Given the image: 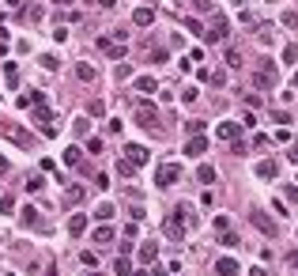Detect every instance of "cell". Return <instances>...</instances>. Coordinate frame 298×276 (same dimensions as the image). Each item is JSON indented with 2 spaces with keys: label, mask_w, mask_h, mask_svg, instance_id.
<instances>
[{
  "label": "cell",
  "mask_w": 298,
  "mask_h": 276,
  "mask_svg": "<svg viewBox=\"0 0 298 276\" xmlns=\"http://www.w3.org/2000/svg\"><path fill=\"white\" fill-rule=\"evenodd\" d=\"M283 26H298V12H283Z\"/></svg>",
  "instance_id": "obj_37"
},
{
  "label": "cell",
  "mask_w": 298,
  "mask_h": 276,
  "mask_svg": "<svg viewBox=\"0 0 298 276\" xmlns=\"http://www.w3.org/2000/svg\"><path fill=\"white\" fill-rule=\"evenodd\" d=\"M204 152H208V136H204V132H196V136L185 144V156H189V159H200Z\"/></svg>",
  "instance_id": "obj_5"
},
{
  "label": "cell",
  "mask_w": 298,
  "mask_h": 276,
  "mask_svg": "<svg viewBox=\"0 0 298 276\" xmlns=\"http://www.w3.org/2000/svg\"><path fill=\"white\" fill-rule=\"evenodd\" d=\"M140 258H144L147 265H151V261L159 258V246H155V242H144V246H140Z\"/></svg>",
  "instance_id": "obj_20"
},
{
  "label": "cell",
  "mask_w": 298,
  "mask_h": 276,
  "mask_svg": "<svg viewBox=\"0 0 298 276\" xmlns=\"http://www.w3.org/2000/svg\"><path fill=\"white\" fill-rule=\"evenodd\" d=\"M136 121L144 129H159V118H155V106H140L136 110Z\"/></svg>",
  "instance_id": "obj_7"
},
{
  "label": "cell",
  "mask_w": 298,
  "mask_h": 276,
  "mask_svg": "<svg viewBox=\"0 0 298 276\" xmlns=\"http://www.w3.org/2000/svg\"><path fill=\"white\" fill-rule=\"evenodd\" d=\"M121 234H125V238H136L140 227H136V224H125V227H121Z\"/></svg>",
  "instance_id": "obj_36"
},
{
  "label": "cell",
  "mask_w": 298,
  "mask_h": 276,
  "mask_svg": "<svg viewBox=\"0 0 298 276\" xmlns=\"http://www.w3.org/2000/svg\"><path fill=\"white\" fill-rule=\"evenodd\" d=\"M117 170H121V178H132V174H136V166L128 163L125 156H121V159H117Z\"/></svg>",
  "instance_id": "obj_24"
},
{
  "label": "cell",
  "mask_w": 298,
  "mask_h": 276,
  "mask_svg": "<svg viewBox=\"0 0 298 276\" xmlns=\"http://www.w3.org/2000/svg\"><path fill=\"white\" fill-rule=\"evenodd\" d=\"M193 4H196L200 12H208V8H212V0H193Z\"/></svg>",
  "instance_id": "obj_40"
},
{
  "label": "cell",
  "mask_w": 298,
  "mask_h": 276,
  "mask_svg": "<svg viewBox=\"0 0 298 276\" xmlns=\"http://www.w3.org/2000/svg\"><path fill=\"white\" fill-rule=\"evenodd\" d=\"M38 19H42V8H38V4H30V8H26V23H38Z\"/></svg>",
  "instance_id": "obj_34"
},
{
  "label": "cell",
  "mask_w": 298,
  "mask_h": 276,
  "mask_svg": "<svg viewBox=\"0 0 298 276\" xmlns=\"http://www.w3.org/2000/svg\"><path fill=\"white\" fill-rule=\"evenodd\" d=\"M249 276H268V272H264L261 265H253V268H249Z\"/></svg>",
  "instance_id": "obj_42"
},
{
  "label": "cell",
  "mask_w": 298,
  "mask_h": 276,
  "mask_svg": "<svg viewBox=\"0 0 298 276\" xmlns=\"http://www.w3.org/2000/svg\"><path fill=\"white\" fill-rule=\"evenodd\" d=\"M219 242H223V246H238V234H234V231H219Z\"/></svg>",
  "instance_id": "obj_26"
},
{
  "label": "cell",
  "mask_w": 298,
  "mask_h": 276,
  "mask_svg": "<svg viewBox=\"0 0 298 276\" xmlns=\"http://www.w3.org/2000/svg\"><path fill=\"white\" fill-rule=\"evenodd\" d=\"M91 238L98 242V246H110V242H113V227H110V224H98V227L91 231Z\"/></svg>",
  "instance_id": "obj_8"
},
{
  "label": "cell",
  "mask_w": 298,
  "mask_h": 276,
  "mask_svg": "<svg viewBox=\"0 0 298 276\" xmlns=\"http://www.w3.org/2000/svg\"><path fill=\"white\" fill-rule=\"evenodd\" d=\"M83 231H87V216H72L68 220V234H76V238H79Z\"/></svg>",
  "instance_id": "obj_16"
},
{
  "label": "cell",
  "mask_w": 298,
  "mask_h": 276,
  "mask_svg": "<svg viewBox=\"0 0 298 276\" xmlns=\"http://www.w3.org/2000/svg\"><path fill=\"white\" fill-rule=\"evenodd\" d=\"M42 64H45V68H49V72H53V68H57V64H60V60H57V57H53V53H45V57H42Z\"/></svg>",
  "instance_id": "obj_38"
},
{
  "label": "cell",
  "mask_w": 298,
  "mask_h": 276,
  "mask_svg": "<svg viewBox=\"0 0 298 276\" xmlns=\"http://www.w3.org/2000/svg\"><path fill=\"white\" fill-rule=\"evenodd\" d=\"M57 4H68V0H57Z\"/></svg>",
  "instance_id": "obj_48"
},
{
  "label": "cell",
  "mask_w": 298,
  "mask_h": 276,
  "mask_svg": "<svg viewBox=\"0 0 298 276\" xmlns=\"http://www.w3.org/2000/svg\"><path fill=\"white\" fill-rule=\"evenodd\" d=\"M151 19H155L151 8H136V12H132V23H136V26H151Z\"/></svg>",
  "instance_id": "obj_14"
},
{
  "label": "cell",
  "mask_w": 298,
  "mask_h": 276,
  "mask_svg": "<svg viewBox=\"0 0 298 276\" xmlns=\"http://www.w3.org/2000/svg\"><path fill=\"white\" fill-rule=\"evenodd\" d=\"M132 276H151V272H132Z\"/></svg>",
  "instance_id": "obj_46"
},
{
  "label": "cell",
  "mask_w": 298,
  "mask_h": 276,
  "mask_svg": "<svg viewBox=\"0 0 298 276\" xmlns=\"http://www.w3.org/2000/svg\"><path fill=\"white\" fill-rule=\"evenodd\" d=\"M23 224H26V227H34V224H38V212H34V208H30V204L23 208Z\"/></svg>",
  "instance_id": "obj_29"
},
{
  "label": "cell",
  "mask_w": 298,
  "mask_h": 276,
  "mask_svg": "<svg viewBox=\"0 0 298 276\" xmlns=\"http://www.w3.org/2000/svg\"><path fill=\"white\" fill-rule=\"evenodd\" d=\"M215 23L204 30V38H208V46H215V42H223V38L230 34V23H227V16H212Z\"/></svg>",
  "instance_id": "obj_2"
},
{
  "label": "cell",
  "mask_w": 298,
  "mask_h": 276,
  "mask_svg": "<svg viewBox=\"0 0 298 276\" xmlns=\"http://www.w3.org/2000/svg\"><path fill=\"white\" fill-rule=\"evenodd\" d=\"M94 216H98V220H102V224H106V220L113 216V204H110V200H106V204H98V212H94Z\"/></svg>",
  "instance_id": "obj_31"
},
{
  "label": "cell",
  "mask_w": 298,
  "mask_h": 276,
  "mask_svg": "<svg viewBox=\"0 0 298 276\" xmlns=\"http://www.w3.org/2000/svg\"><path fill=\"white\" fill-rule=\"evenodd\" d=\"M185 30H193V34H204L208 26H204V23H200V19H185Z\"/></svg>",
  "instance_id": "obj_28"
},
{
  "label": "cell",
  "mask_w": 298,
  "mask_h": 276,
  "mask_svg": "<svg viewBox=\"0 0 298 276\" xmlns=\"http://www.w3.org/2000/svg\"><path fill=\"white\" fill-rule=\"evenodd\" d=\"M249 224H253V227H257L261 234H268V238L276 234V220H268V216L261 212V208H253V212H249Z\"/></svg>",
  "instance_id": "obj_4"
},
{
  "label": "cell",
  "mask_w": 298,
  "mask_h": 276,
  "mask_svg": "<svg viewBox=\"0 0 298 276\" xmlns=\"http://www.w3.org/2000/svg\"><path fill=\"white\" fill-rule=\"evenodd\" d=\"M272 84H276V76H268V72H257V76H253V87H257V91H268Z\"/></svg>",
  "instance_id": "obj_18"
},
{
  "label": "cell",
  "mask_w": 298,
  "mask_h": 276,
  "mask_svg": "<svg viewBox=\"0 0 298 276\" xmlns=\"http://www.w3.org/2000/svg\"><path fill=\"white\" fill-rule=\"evenodd\" d=\"M113 76H117V80H128V76H132V68H128V64H125V60H121V64H117V68H113Z\"/></svg>",
  "instance_id": "obj_35"
},
{
  "label": "cell",
  "mask_w": 298,
  "mask_h": 276,
  "mask_svg": "<svg viewBox=\"0 0 298 276\" xmlns=\"http://www.w3.org/2000/svg\"><path fill=\"white\" fill-rule=\"evenodd\" d=\"M98 4H102V8H113V4H117V0H98Z\"/></svg>",
  "instance_id": "obj_44"
},
{
  "label": "cell",
  "mask_w": 298,
  "mask_h": 276,
  "mask_svg": "<svg viewBox=\"0 0 298 276\" xmlns=\"http://www.w3.org/2000/svg\"><path fill=\"white\" fill-rule=\"evenodd\" d=\"M287 159H291V163H298V148H287Z\"/></svg>",
  "instance_id": "obj_41"
},
{
  "label": "cell",
  "mask_w": 298,
  "mask_h": 276,
  "mask_svg": "<svg viewBox=\"0 0 298 276\" xmlns=\"http://www.w3.org/2000/svg\"><path fill=\"white\" fill-rule=\"evenodd\" d=\"M49 114H53V110H49V106H34V118H38V121H42V125H49Z\"/></svg>",
  "instance_id": "obj_32"
},
{
  "label": "cell",
  "mask_w": 298,
  "mask_h": 276,
  "mask_svg": "<svg viewBox=\"0 0 298 276\" xmlns=\"http://www.w3.org/2000/svg\"><path fill=\"white\" fill-rule=\"evenodd\" d=\"M98 50H102L106 57H113V60H117L121 53H125V50H117V46H113V38H98Z\"/></svg>",
  "instance_id": "obj_15"
},
{
  "label": "cell",
  "mask_w": 298,
  "mask_h": 276,
  "mask_svg": "<svg viewBox=\"0 0 298 276\" xmlns=\"http://www.w3.org/2000/svg\"><path fill=\"white\" fill-rule=\"evenodd\" d=\"M196 178L204 182V186H212V182H215V166H200V170H196Z\"/></svg>",
  "instance_id": "obj_25"
},
{
  "label": "cell",
  "mask_w": 298,
  "mask_h": 276,
  "mask_svg": "<svg viewBox=\"0 0 298 276\" xmlns=\"http://www.w3.org/2000/svg\"><path fill=\"white\" fill-rule=\"evenodd\" d=\"M291 84H295V87H298V72H295V80H291Z\"/></svg>",
  "instance_id": "obj_45"
},
{
  "label": "cell",
  "mask_w": 298,
  "mask_h": 276,
  "mask_svg": "<svg viewBox=\"0 0 298 276\" xmlns=\"http://www.w3.org/2000/svg\"><path fill=\"white\" fill-rule=\"evenodd\" d=\"M238 132H242V125H234V121H223L219 129H215V136H219V140H234Z\"/></svg>",
  "instance_id": "obj_11"
},
{
  "label": "cell",
  "mask_w": 298,
  "mask_h": 276,
  "mask_svg": "<svg viewBox=\"0 0 298 276\" xmlns=\"http://www.w3.org/2000/svg\"><path fill=\"white\" fill-rule=\"evenodd\" d=\"M87 110H91V118H102V114H106V102H102V98H94Z\"/></svg>",
  "instance_id": "obj_30"
},
{
  "label": "cell",
  "mask_w": 298,
  "mask_h": 276,
  "mask_svg": "<svg viewBox=\"0 0 298 276\" xmlns=\"http://www.w3.org/2000/svg\"><path fill=\"white\" fill-rule=\"evenodd\" d=\"M291 261H295V268H298V254H295V258H291Z\"/></svg>",
  "instance_id": "obj_47"
},
{
  "label": "cell",
  "mask_w": 298,
  "mask_h": 276,
  "mask_svg": "<svg viewBox=\"0 0 298 276\" xmlns=\"http://www.w3.org/2000/svg\"><path fill=\"white\" fill-rule=\"evenodd\" d=\"M223 60H227V68H242V53L238 50H227V53H223Z\"/></svg>",
  "instance_id": "obj_22"
},
{
  "label": "cell",
  "mask_w": 298,
  "mask_h": 276,
  "mask_svg": "<svg viewBox=\"0 0 298 276\" xmlns=\"http://www.w3.org/2000/svg\"><path fill=\"white\" fill-rule=\"evenodd\" d=\"M283 60H287V64H298V46H283Z\"/></svg>",
  "instance_id": "obj_27"
},
{
  "label": "cell",
  "mask_w": 298,
  "mask_h": 276,
  "mask_svg": "<svg viewBox=\"0 0 298 276\" xmlns=\"http://www.w3.org/2000/svg\"><path fill=\"white\" fill-rule=\"evenodd\" d=\"M0 132H4V136H11L19 148H30V140H34L30 132L23 129V125H15V121H0Z\"/></svg>",
  "instance_id": "obj_1"
},
{
  "label": "cell",
  "mask_w": 298,
  "mask_h": 276,
  "mask_svg": "<svg viewBox=\"0 0 298 276\" xmlns=\"http://www.w3.org/2000/svg\"><path fill=\"white\" fill-rule=\"evenodd\" d=\"M64 166H79V159H83V152H79V148H64Z\"/></svg>",
  "instance_id": "obj_17"
},
{
  "label": "cell",
  "mask_w": 298,
  "mask_h": 276,
  "mask_svg": "<svg viewBox=\"0 0 298 276\" xmlns=\"http://www.w3.org/2000/svg\"><path fill=\"white\" fill-rule=\"evenodd\" d=\"M0 174H8V159L4 156H0Z\"/></svg>",
  "instance_id": "obj_43"
},
{
  "label": "cell",
  "mask_w": 298,
  "mask_h": 276,
  "mask_svg": "<svg viewBox=\"0 0 298 276\" xmlns=\"http://www.w3.org/2000/svg\"><path fill=\"white\" fill-rule=\"evenodd\" d=\"M136 91H151V95H155V91H159V80H151V76H140V80H136Z\"/></svg>",
  "instance_id": "obj_21"
},
{
  "label": "cell",
  "mask_w": 298,
  "mask_h": 276,
  "mask_svg": "<svg viewBox=\"0 0 298 276\" xmlns=\"http://www.w3.org/2000/svg\"><path fill=\"white\" fill-rule=\"evenodd\" d=\"M178 166H174V163H166V166H159V170H155V182H159V186H162V190H166V186H174V182H178Z\"/></svg>",
  "instance_id": "obj_6"
},
{
  "label": "cell",
  "mask_w": 298,
  "mask_h": 276,
  "mask_svg": "<svg viewBox=\"0 0 298 276\" xmlns=\"http://www.w3.org/2000/svg\"><path fill=\"white\" fill-rule=\"evenodd\" d=\"M76 76L83 80V84H91V80H98V68H94V64H87V60H79V64H76Z\"/></svg>",
  "instance_id": "obj_12"
},
{
  "label": "cell",
  "mask_w": 298,
  "mask_h": 276,
  "mask_svg": "<svg viewBox=\"0 0 298 276\" xmlns=\"http://www.w3.org/2000/svg\"><path fill=\"white\" fill-rule=\"evenodd\" d=\"M113 272H117V276H132V261H128L125 254H121V258L113 261Z\"/></svg>",
  "instance_id": "obj_19"
},
{
  "label": "cell",
  "mask_w": 298,
  "mask_h": 276,
  "mask_svg": "<svg viewBox=\"0 0 298 276\" xmlns=\"http://www.w3.org/2000/svg\"><path fill=\"white\" fill-rule=\"evenodd\" d=\"M257 174H261V178H276V174H280L276 159H261V163H257Z\"/></svg>",
  "instance_id": "obj_13"
},
{
  "label": "cell",
  "mask_w": 298,
  "mask_h": 276,
  "mask_svg": "<svg viewBox=\"0 0 298 276\" xmlns=\"http://www.w3.org/2000/svg\"><path fill=\"white\" fill-rule=\"evenodd\" d=\"M76 200H83V190H79V186H68V190H64V204H76Z\"/></svg>",
  "instance_id": "obj_23"
},
{
  "label": "cell",
  "mask_w": 298,
  "mask_h": 276,
  "mask_svg": "<svg viewBox=\"0 0 298 276\" xmlns=\"http://www.w3.org/2000/svg\"><path fill=\"white\" fill-rule=\"evenodd\" d=\"M0 212H4V216H11V212H15V200H11V197H0Z\"/></svg>",
  "instance_id": "obj_33"
},
{
  "label": "cell",
  "mask_w": 298,
  "mask_h": 276,
  "mask_svg": "<svg viewBox=\"0 0 298 276\" xmlns=\"http://www.w3.org/2000/svg\"><path fill=\"white\" fill-rule=\"evenodd\" d=\"M215 272H219V276H238V261H234V258H219V261H215Z\"/></svg>",
  "instance_id": "obj_10"
},
{
  "label": "cell",
  "mask_w": 298,
  "mask_h": 276,
  "mask_svg": "<svg viewBox=\"0 0 298 276\" xmlns=\"http://www.w3.org/2000/svg\"><path fill=\"white\" fill-rule=\"evenodd\" d=\"M121 156H125L132 166H144L147 159H151V152H147V148H140V144H125V148H121Z\"/></svg>",
  "instance_id": "obj_3"
},
{
  "label": "cell",
  "mask_w": 298,
  "mask_h": 276,
  "mask_svg": "<svg viewBox=\"0 0 298 276\" xmlns=\"http://www.w3.org/2000/svg\"><path fill=\"white\" fill-rule=\"evenodd\" d=\"M174 224H185V227H196V216H193V208L178 204V208H174Z\"/></svg>",
  "instance_id": "obj_9"
},
{
  "label": "cell",
  "mask_w": 298,
  "mask_h": 276,
  "mask_svg": "<svg viewBox=\"0 0 298 276\" xmlns=\"http://www.w3.org/2000/svg\"><path fill=\"white\" fill-rule=\"evenodd\" d=\"M238 19H242V23H246V26H257V16H253V12H242Z\"/></svg>",
  "instance_id": "obj_39"
}]
</instances>
